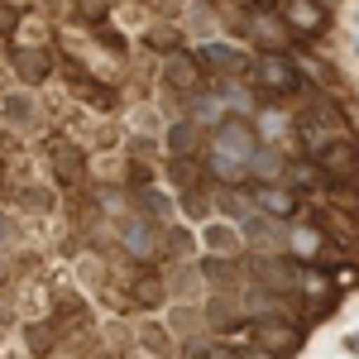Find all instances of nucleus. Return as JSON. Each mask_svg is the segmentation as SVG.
Here are the masks:
<instances>
[{"label":"nucleus","mask_w":359,"mask_h":359,"mask_svg":"<svg viewBox=\"0 0 359 359\" xmlns=\"http://www.w3.org/2000/svg\"><path fill=\"white\" fill-rule=\"evenodd\" d=\"M259 130L240 120V115H230L216 125V135H211V149H206V168L216 172V182L225 187H240L249 177V168H254V154H259Z\"/></svg>","instance_id":"1"},{"label":"nucleus","mask_w":359,"mask_h":359,"mask_svg":"<svg viewBox=\"0 0 359 359\" xmlns=\"http://www.w3.org/2000/svg\"><path fill=\"white\" fill-rule=\"evenodd\" d=\"M249 77H254V86L264 96H292L302 86V72H297V62L287 53H259L254 67H249Z\"/></svg>","instance_id":"2"},{"label":"nucleus","mask_w":359,"mask_h":359,"mask_svg":"<svg viewBox=\"0 0 359 359\" xmlns=\"http://www.w3.org/2000/svg\"><path fill=\"white\" fill-rule=\"evenodd\" d=\"M240 240L259 249V259H278V254H287L292 225H287V221H273V216H259V211H254L249 221H240Z\"/></svg>","instance_id":"3"},{"label":"nucleus","mask_w":359,"mask_h":359,"mask_svg":"<svg viewBox=\"0 0 359 359\" xmlns=\"http://www.w3.org/2000/svg\"><path fill=\"white\" fill-rule=\"evenodd\" d=\"M311 163L326 172V182H331V177H355L359 172V144L350 135H331L316 154H311Z\"/></svg>","instance_id":"4"},{"label":"nucleus","mask_w":359,"mask_h":359,"mask_svg":"<svg viewBox=\"0 0 359 359\" xmlns=\"http://www.w3.org/2000/svg\"><path fill=\"white\" fill-rule=\"evenodd\" d=\"M254 345H259L264 355H273V359H287V355H297L302 331H297L287 316H278V321H254Z\"/></svg>","instance_id":"5"},{"label":"nucleus","mask_w":359,"mask_h":359,"mask_svg":"<svg viewBox=\"0 0 359 359\" xmlns=\"http://www.w3.org/2000/svg\"><path fill=\"white\" fill-rule=\"evenodd\" d=\"M278 20L287 25V34H302V39H321L326 34V10L316 0H283Z\"/></svg>","instance_id":"6"},{"label":"nucleus","mask_w":359,"mask_h":359,"mask_svg":"<svg viewBox=\"0 0 359 359\" xmlns=\"http://www.w3.org/2000/svg\"><path fill=\"white\" fill-rule=\"evenodd\" d=\"M196 62L211 67V72H221V77H245L249 67H254V57L245 48H235V43H201Z\"/></svg>","instance_id":"7"},{"label":"nucleus","mask_w":359,"mask_h":359,"mask_svg":"<svg viewBox=\"0 0 359 359\" xmlns=\"http://www.w3.org/2000/svg\"><path fill=\"white\" fill-rule=\"evenodd\" d=\"M249 34H254V43H259L264 53H287V48H292V34H287V25L278 20L273 10H254Z\"/></svg>","instance_id":"8"},{"label":"nucleus","mask_w":359,"mask_h":359,"mask_svg":"<svg viewBox=\"0 0 359 359\" xmlns=\"http://www.w3.org/2000/svg\"><path fill=\"white\" fill-rule=\"evenodd\" d=\"M249 196H254V211H259V216H273V221H283V216L297 211V192L283 187V182H254Z\"/></svg>","instance_id":"9"},{"label":"nucleus","mask_w":359,"mask_h":359,"mask_svg":"<svg viewBox=\"0 0 359 359\" xmlns=\"http://www.w3.org/2000/svg\"><path fill=\"white\" fill-rule=\"evenodd\" d=\"M120 245L130 249L135 259H158V230L144 216H130V221L120 225Z\"/></svg>","instance_id":"10"},{"label":"nucleus","mask_w":359,"mask_h":359,"mask_svg":"<svg viewBox=\"0 0 359 359\" xmlns=\"http://www.w3.org/2000/svg\"><path fill=\"white\" fill-rule=\"evenodd\" d=\"M168 82H172V86H187V91H192V86L201 82V67H196L192 57H182V53L168 57Z\"/></svg>","instance_id":"11"},{"label":"nucleus","mask_w":359,"mask_h":359,"mask_svg":"<svg viewBox=\"0 0 359 359\" xmlns=\"http://www.w3.org/2000/svg\"><path fill=\"white\" fill-rule=\"evenodd\" d=\"M168 149H172V158H192V149H196V125L192 120H182V125L168 130Z\"/></svg>","instance_id":"12"},{"label":"nucleus","mask_w":359,"mask_h":359,"mask_svg":"<svg viewBox=\"0 0 359 359\" xmlns=\"http://www.w3.org/2000/svg\"><path fill=\"white\" fill-rule=\"evenodd\" d=\"M283 177H287V187H292V182H297V187H321V182H326V172L316 163H302V158L283 168Z\"/></svg>","instance_id":"13"},{"label":"nucleus","mask_w":359,"mask_h":359,"mask_svg":"<svg viewBox=\"0 0 359 359\" xmlns=\"http://www.w3.org/2000/svg\"><path fill=\"white\" fill-rule=\"evenodd\" d=\"M206 245H211V249H221V259H225V254H235L240 235H235V230H225V225H211V230H206Z\"/></svg>","instance_id":"14"},{"label":"nucleus","mask_w":359,"mask_h":359,"mask_svg":"<svg viewBox=\"0 0 359 359\" xmlns=\"http://www.w3.org/2000/svg\"><path fill=\"white\" fill-rule=\"evenodd\" d=\"M139 201H144V206H149V211H154L158 221H172V201H168L163 192H154V187H144V192H139Z\"/></svg>","instance_id":"15"},{"label":"nucleus","mask_w":359,"mask_h":359,"mask_svg":"<svg viewBox=\"0 0 359 359\" xmlns=\"http://www.w3.org/2000/svg\"><path fill=\"white\" fill-rule=\"evenodd\" d=\"M201 273L211 278V283H230V278H235V264H225V259H206Z\"/></svg>","instance_id":"16"},{"label":"nucleus","mask_w":359,"mask_h":359,"mask_svg":"<svg viewBox=\"0 0 359 359\" xmlns=\"http://www.w3.org/2000/svg\"><path fill=\"white\" fill-rule=\"evenodd\" d=\"M10 120H15V125H29V120H34V101H29V96H15V101H10Z\"/></svg>","instance_id":"17"},{"label":"nucleus","mask_w":359,"mask_h":359,"mask_svg":"<svg viewBox=\"0 0 359 359\" xmlns=\"http://www.w3.org/2000/svg\"><path fill=\"white\" fill-rule=\"evenodd\" d=\"M5 240H15V225H10V216H0V245Z\"/></svg>","instance_id":"18"},{"label":"nucleus","mask_w":359,"mask_h":359,"mask_svg":"<svg viewBox=\"0 0 359 359\" xmlns=\"http://www.w3.org/2000/svg\"><path fill=\"white\" fill-rule=\"evenodd\" d=\"M269 5H273V0H254V10H269Z\"/></svg>","instance_id":"19"},{"label":"nucleus","mask_w":359,"mask_h":359,"mask_svg":"<svg viewBox=\"0 0 359 359\" xmlns=\"http://www.w3.org/2000/svg\"><path fill=\"white\" fill-rule=\"evenodd\" d=\"M316 5H321V10H326V5H335V0H316Z\"/></svg>","instance_id":"20"}]
</instances>
